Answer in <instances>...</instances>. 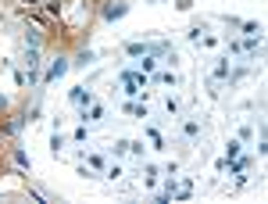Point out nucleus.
Wrapping results in <instances>:
<instances>
[{
    "instance_id": "3",
    "label": "nucleus",
    "mask_w": 268,
    "mask_h": 204,
    "mask_svg": "<svg viewBox=\"0 0 268 204\" xmlns=\"http://www.w3.org/2000/svg\"><path fill=\"white\" fill-rule=\"evenodd\" d=\"M72 100H75V104H93V97H89L86 90H72Z\"/></svg>"
},
{
    "instance_id": "1",
    "label": "nucleus",
    "mask_w": 268,
    "mask_h": 204,
    "mask_svg": "<svg viewBox=\"0 0 268 204\" xmlns=\"http://www.w3.org/2000/svg\"><path fill=\"white\" fill-rule=\"evenodd\" d=\"M122 14H125V4H107V8H104V18H107V22H115V18H122Z\"/></svg>"
},
{
    "instance_id": "2",
    "label": "nucleus",
    "mask_w": 268,
    "mask_h": 204,
    "mask_svg": "<svg viewBox=\"0 0 268 204\" xmlns=\"http://www.w3.org/2000/svg\"><path fill=\"white\" fill-rule=\"evenodd\" d=\"M64 72H68V61H61V58H57V61L50 64V72H47V79H57V76H64Z\"/></svg>"
},
{
    "instance_id": "4",
    "label": "nucleus",
    "mask_w": 268,
    "mask_h": 204,
    "mask_svg": "<svg viewBox=\"0 0 268 204\" xmlns=\"http://www.w3.org/2000/svg\"><path fill=\"white\" fill-rule=\"evenodd\" d=\"M100 115H104V108H100V104H93V108H89V122H97Z\"/></svg>"
}]
</instances>
